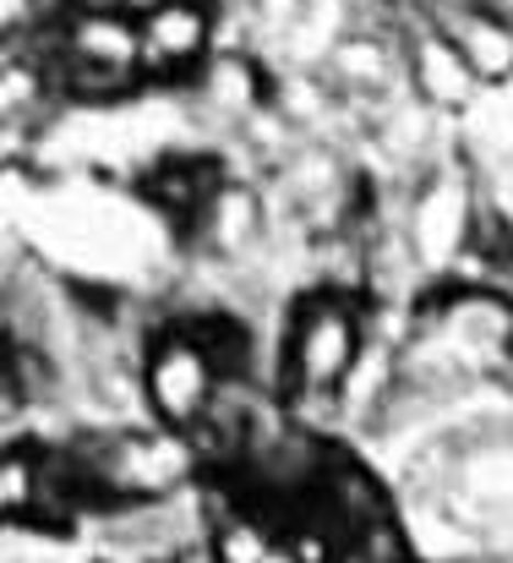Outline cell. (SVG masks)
Returning a JSON list of instances; mask_svg holds the SVG:
<instances>
[{
	"label": "cell",
	"mask_w": 513,
	"mask_h": 563,
	"mask_svg": "<svg viewBox=\"0 0 513 563\" xmlns=\"http://www.w3.org/2000/svg\"><path fill=\"white\" fill-rule=\"evenodd\" d=\"M143 399H148V421L186 432V438H197L224 399L219 362L208 356V345L180 312L165 329H154L143 345Z\"/></svg>",
	"instance_id": "3"
},
{
	"label": "cell",
	"mask_w": 513,
	"mask_h": 563,
	"mask_svg": "<svg viewBox=\"0 0 513 563\" xmlns=\"http://www.w3.org/2000/svg\"><path fill=\"white\" fill-rule=\"evenodd\" d=\"M371 340H377V312L366 296L306 290L301 301L285 307V323H279V388L274 394L295 416L339 410L344 383L355 377Z\"/></svg>",
	"instance_id": "1"
},
{
	"label": "cell",
	"mask_w": 513,
	"mask_h": 563,
	"mask_svg": "<svg viewBox=\"0 0 513 563\" xmlns=\"http://www.w3.org/2000/svg\"><path fill=\"white\" fill-rule=\"evenodd\" d=\"M143 27V71L148 88L186 93L197 71L224 49V16L219 0H154L137 11Z\"/></svg>",
	"instance_id": "5"
},
{
	"label": "cell",
	"mask_w": 513,
	"mask_h": 563,
	"mask_svg": "<svg viewBox=\"0 0 513 563\" xmlns=\"http://www.w3.org/2000/svg\"><path fill=\"white\" fill-rule=\"evenodd\" d=\"M274 77H279V71H274L263 55L224 44V49L197 71V82L186 88V104H191L202 137H208L213 148L241 143V137L274 110Z\"/></svg>",
	"instance_id": "4"
},
{
	"label": "cell",
	"mask_w": 513,
	"mask_h": 563,
	"mask_svg": "<svg viewBox=\"0 0 513 563\" xmlns=\"http://www.w3.org/2000/svg\"><path fill=\"white\" fill-rule=\"evenodd\" d=\"M404 55H410V93L437 110L443 121H465L476 110V99L487 93V82L470 71V60L454 49V38H443L437 27L426 22H410L404 27Z\"/></svg>",
	"instance_id": "6"
},
{
	"label": "cell",
	"mask_w": 513,
	"mask_h": 563,
	"mask_svg": "<svg viewBox=\"0 0 513 563\" xmlns=\"http://www.w3.org/2000/svg\"><path fill=\"white\" fill-rule=\"evenodd\" d=\"M481 176L465 154L443 159L437 170H426L410 197H404V235H410V252L421 263V274L432 285H448V274L470 257L476 235H481Z\"/></svg>",
	"instance_id": "2"
}]
</instances>
